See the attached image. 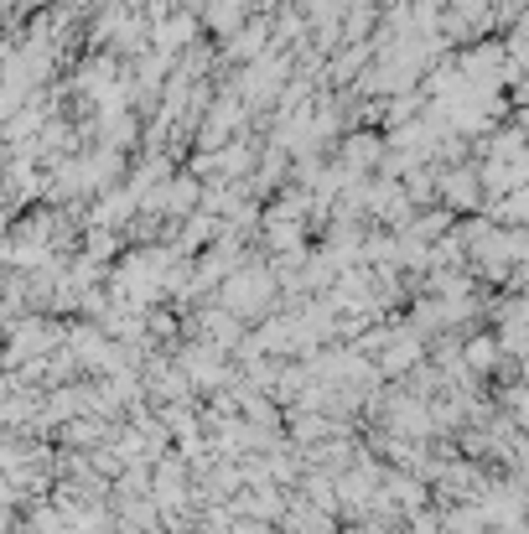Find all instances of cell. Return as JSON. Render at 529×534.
Segmentation results:
<instances>
[{"label":"cell","mask_w":529,"mask_h":534,"mask_svg":"<svg viewBox=\"0 0 529 534\" xmlns=\"http://www.w3.org/2000/svg\"><path fill=\"white\" fill-rule=\"evenodd\" d=\"M468 363L477 368V374H483V368H493V363H499V348H493L488 337H477V343L468 348Z\"/></svg>","instance_id":"6da1fadb"},{"label":"cell","mask_w":529,"mask_h":534,"mask_svg":"<svg viewBox=\"0 0 529 534\" xmlns=\"http://www.w3.org/2000/svg\"><path fill=\"white\" fill-rule=\"evenodd\" d=\"M146 534H167V530H156V524H146Z\"/></svg>","instance_id":"277c9868"},{"label":"cell","mask_w":529,"mask_h":534,"mask_svg":"<svg viewBox=\"0 0 529 534\" xmlns=\"http://www.w3.org/2000/svg\"><path fill=\"white\" fill-rule=\"evenodd\" d=\"M411 363H415V343H400V348H389V358H384L389 374H400V368H411Z\"/></svg>","instance_id":"3957f363"},{"label":"cell","mask_w":529,"mask_h":534,"mask_svg":"<svg viewBox=\"0 0 529 534\" xmlns=\"http://www.w3.org/2000/svg\"><path fill=\"white\" fill-rule=\"evenodd\" d=\"M62 436H68V446H94V436H99V420H78V425H68Z\"/></svg>","instance_id":"7a4b0ae2"}]
</instances>
